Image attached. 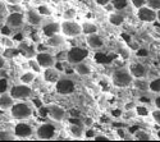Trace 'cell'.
<instances>
[{"label": "cell", "mask_w": 160, "mask_h": 142, "mask_svg": "<svg viewBox=\"0 0 160 142\" xmlns=\"http://www.w3.org/2000/svg\"><path fill=\"white\" fill-rule=\"evenodd\" d=\"M152 104H154V108H156V109H160V94H158V95L154 97Z\"/></svg>", "instance_id": "obj_43"}, {"label": "cell", "mask_w": 160, "mask_h": 142, "mask_svg": "<svg viewBox=\"0 0 160 142\" xmlns=\"http://www.w3.org/2000/svg\"><path fill=\"white\" fill-rule=\"evenodd\" d=\"M35 58L38 61L40 66H41L42 69L51 68V67H55L57 66V58H55V55L52 54V53H50V51H48V50L37 51Z\"/></svg>", "instance_id": "obj_11"}, {"label": "cell", "mask_w": 160, "mask_h": 142, "mask_svg": "<svg viewBox=\"0 0 160 142\" xmlns=\"http://www.w3.org/2000/svg\"><path fill=\"white\" fill-rule=\"evenodd\" d=\"M77 9L74 7H68L65 8L63 12H62V19L64 21H72V19H76L77 18Z\"/></svg>", "instance_id": "obj_27"}, {"label": "cell", "mask_w": 160, "mask_h": 142, "mask_svg": "<svg viewBox=\"0 0 160 142\" xmlns=\"http://www.w3.org/2000/svg\"><path fill=\"white\" fill-rule=\"evenodd\" d=\"M10 92V95L16 99V101L18 100H28L32 94H33V90L30 85H23V83H16L10 86V88L8 90Z\"/></svg>", "instance_id": "obj_7"}, {"label": "cell", "mask_w": 160, "mask_h": 142, "mask_svg": "<svg viewBox=\"0 0 160 142\" xmlns=\"http://www.w3.org/2000/svg\"><path fill=\"white\" fill-rule=\"evenodd\" d=\"M67 135L71 140H83L85 138V128L82 124L71 123L67 128Z\"/></svg>", "instance_id": "obj_17"}, {"label": "cell", "mask_w": 160, "mask_h": 142, "mask_svg": "<svg viewBox=\"0 0 160 142\" xmlns=\"http://www.w3.org/2000/svg\"><path fill=\"white\" fill-rule=\"evenodd\" d=\"M48 106V114L46 117L54 123H63L67 119V110L59 104H49Z\"/></svg>", "instance_id": "obj_9"}, {"label": "cell", "mask_w": 160, "mask_h": 142, "mask_svg": "<svg viewBox=\"0 0 160 142\" xmlns=\"http://www.w3.org/2000/svg\"><path fill=\"white\" fill-rule=\"evenodd\" d=\"M35 9H36L44 18H45V17H50V16L52 14L51 8H50L49 5H46V4H40V5H37Z\"/></svg>", "instance_id": "obj_31"}, {"label": "cell", "mask_w": 160, "mask_h": 142, "mask_svg": "<svg viewBox=\"0 0 160 142\" xmlns=\"http://www.w3.org/2000/svg\"><path fill=\"white\" fill-rule=\"evenodd\" d=\"M65 40L67 38L62 33H58L50 37H45V45L50 49H59L65 44Z\"/></svg>", "instance_id": "obj_21"}, {"label": "cell", "mask_w": 160, "mask_h": 142, "mask_svg": "<svg viewBox=\"0 0 160 142\" xmlns=\"http://www.w3.org/2000/svg\"><path fill=\"white\" fill-rule=\"evenodd\" d=\"M0 45H2L4 49L16 47V42L9 37V35H3L2 37H0Z\"/></svg>", "instance_id": "obj_30"}, {"label": "cell", "mask_w": 160, "mask_h": 142, "mask_svg": "<svg viewBox=\"0 0 160 142\" xmlns=\"http://www.w3.org/2000/svg\"><path fill=\"white\" fill-rule=\"evenodd\" d=\"M132 87L140 92H149V80L146 78H135Z\"/></svg>", "instance_id": "obj_26"}, {"label": "cell", "mask_w": 160, "mask_h": 142, "mask_svg": "<svg viewBox=\"0 0 160 142\" xmlns=\"http://www.w3.org/2000/svg\"><path fill=\"white\" fill-rule=\"evenodd\" d=\"M155 135H156V138H158V140H160V127H159V130L156 131V133H155Z\"/></svg>", "instance_id": "obj_45"}, {"label": "cell", "mask_w": 160, "mask_h": 142, "mask_svg": "<svg viewBox=\"0 0 160 142\" xmlns=\"http://www.w3.org/2000/svg\"><path fill=\"white\" fill-rule=\"evenodd\" d=\"M14 104H16V99L10 95L9 91L0 92V110L9 111Z\"/></svg>", "instance_id": "obj_19"}, {"label": "cell", "mask_w": 160, "mask_h": 142, "mask_svg": "<svg viewBox=\"0 0 160 142\" xmlns=\"http://www.w3.org/2000/svg\"><path fill=\"white\" fill-rule=\"evenodd\" d=\"M150 36H151V38H154L155 41H160V28L159 27H154L150 31Z\"/></svg>", "instance_id": "obj_38"}, {"label": "cell", "mask_w": 160, "mask_h": 142, "mask_svg": "<svg viewBox=\"0 0 160 142\" xmlns=\"http://www.w3.org/2000/svg\"><path fill=\"white\" fill-rule=\"evenodd\" d=\"M10 117L19 122V120H28L33 115V108L27 100H18L13 108L9 110Z\"/></svg>", "instance_id": "obj_1"}, {"label": "cell", "mask_w": 160, "mask_h": 142, "mask_svg": "<svg viewBox=\"0 0 160 142\" xmlns=\"http://www.w3.org/2000/svg\"><path fill=\"white\" fill-rule=\"evenodd\" d=\"M27 64H28V69H31V71H33L36 74H41L42 73V68H41V66L38 64V61L36 60V58L35 56H31V58H27Z\"/></svg>", "instance_id": "obj_28"}, {"label": "cell", "mask_w": 160, "mask_h": 142, "mask_svg": "<svg viewBox=\"0 0 160 142\" xmlns=\"http://www.w3.org/2000/svg\"><path fill=\"white\" fill-rule=\"evenodd\" d=\"M133 80H135V78L132 77V74L129 73V71H128L127 67L114 69L112 72V76H110L112 85L114 87H117V88H121V90L132 87Z\"/></svg>", "instance_id": "obj_2"}, {"label": "cell", "mask_w": 160, "mask_h": 142, "mask_svg": "<svg viewBox=\"0 0 160 142\" xmlns=\"http://www.w3.org/2000/svg\"><path fill=\"white\" fill-rule=\"evenodd\" d=\"M60 2H62V3H68L69 0H60Z\"/></svg>", "instance_id": "obj_46"}, {"label": "cell", "mask_w": 160, "mask_h": 142, "mask_svg": "<svg viewBox=\"0 0 160 142\" xmlns=\"http://www.w3.org/2000/svg\"><path fill=\"white\" fill-rule=\"evenodd\" d=\"M150 111L151 110H149L148 109V106H145V105H142V104H136V108H135V113H136V115H138V117H149L150 115Z\"/></svg>", "instance_id": "obj_32"}, {"label": "cell", "mask_w": 160, "mask_h": 142, "mask_svg": "<svg viewBox=\"0 0 160 142\" xmlns=\"http://www.w3.org/2000/svg\"><path fill=\"white\" fill-rule=\"evenodd\" d=\"M4 24L10 31H21L23 26L26 24L24 13L23 12H12L5 17Z\"/></svg>", "instance_id": "obj_6"}, {"label": "cell", "mask_w": 160, "mask_h": 142, "mask_svg": "<svg viewBox=\"0 0 160 142\" xmlns=\"http://www.w3.org/2000/svg\"><path fill=\"white\" fill-rule=\"evenodd\" d=\"M149 92L151 94H160V77H155L152 80H149Z\"/></svg>", "instance_id": "obj_29"}, {"label": "cell", "mask_w": 160, "mask_h": 142, "mask_svg": "<svg viewBox=\"0 0 160 142\" xmlns=\"http://www.w3.org/2000/svg\"><path fill=\"white\" fill-rule=\"evenodd\" d=\"M113 0H95V3H96V5H99V7H101V8H104V7H106L109 3H112Z\"/></svg>", "instance_id": "obj_42"}, {"label": "cell", "mask_w": 160, "mask_h": 142, "mask_svg": "<svg viewBox=\"0 0 160 142\" xmlns=\"http://www.w3.org/2000/svg\"><path fill=\"white\" fill-rule=\"evenodd\" d=\"M37 76L38 74H36L33 71H31V69H23L22 72H21V74L18 76V82L19 83H23V85H30V86H32V83L36 81V78H37Z\"/></svg>", "instance_id": "obj_23"}, {"label": "cell", "mask_w": 160, "mask_h": 142, "mask_svg": "<svg viewBox=\"0 0 160 142\" xmlns=\"http://www.w3.org/2000/svg\"><path fill=\"white\" fill-rule=\"evenodd\" d=\"M16 136L13 131L8 130H0V141H16Z\"/></svg>", "instance_id": "obj_33"}, {"label": "cell", "mask_w": 160, "mask_h": 142, "mask_svg": "<svg viewBox=\"0 0 160 142\" xmlns=\"http://www.w3.org/2000/svg\"><path fill=\"white\" fill-rule=\"evenodd\" d=\"M86 45L90 50H101L105 47V38L98 32L86 36Z\"/></svg>", "instance_id": "obj_15"}, {"label": "cell", "mask_w": 160, "mask_h": 142, "mask_svg": "<svg viewBox=\"0 0 160 142\" xmlns=\"http://www.w3.org/2000/svg\"><path fill=\"white\" fill-rule=\"evenodd\" d=\"M156 22H159V23H160V9H159V10H156Z\"/></svg>", "instance_id": "obj_44"}, {"label": "cell", "mask_w": 160, "mask_h": 142, "mask_svg": "<svg viewBox=\"0 0 160 142\" xmlns=\"http://www.w3.org/2000/svg\"><path fill=\"white\" fill-rule=\"evenodd\" d=\"M42 78L46 83H50V85H55L60 78H62V73L59 69H57L55 67H51V68H46L42 71L41 73Z\"/></svg>", "instance_id": "obj_16"}, {"label": "cell", "mask_w": 160, "mask_h": 142, "mask_svg": "<svg viewBox=\"0 0 160 142\" xmlns=\"http://www.w3.org/2000/svg\"><path fill=\"white\" fill-rule=\"evenodd\" d=\"M60 33L65 38H77L82 36V24L76 19L72 21H60Z\"/></svg>", "instance_id": "obj_3"}, {"label": "cell", "mask_w": 160, "mask_h": 142, "mask_svg": "<svg viewBox=\"0 0 160 142\" xmlns=\"http://www.w3.org/2000/svg\"><path fill=\"white\" fill-rule=\"evenodd\" d=\"M127 68H128V71L132 74L133 78H146L148 74H149L148 67H146L143 63L137 61V60L131 61L128 66H127Z\"/></svg>", "instance_id": "obj_13"}, {"label": "cell", "mask_w": 160, "mask_h": 142, "mask_svg": "<svg viewBox=\"0 0 160 142\" xmlns=\"http://www.w3.org/2000/svg\"><path fill=\"white\" fill-rule=\"evenodd\" d=\"M150 117H151V119L154 120V123H155L158 127H160V109L154 108V109L150 111Z\"/></svg>", "instance_id": "obj_34"}, {"label": "cell", "mask_w": 160, "mask_h": 142, "mask_svg": "<svg viewBox=\"0 0 160 142\" xmlns=\"http://www.w3.org/2000/svg\"><path fill=\"white\" fill-rule=\"evenodd\" d=\"M136 17L141 23L145 24H152L156 22V12L148 5H145L136 10Z\"/></svg>", "instance_id": "obj_12"}, {"label": "cell", "mask_w": 160, "mask_h": 142, "mask_svg": "<svg viewBox=\"0 0 160 142\" xmlns=\"http://www.w3.org/2000/svg\"><path fill=\"white\" fill-rule=\"evenodd\" d=\"M124 22H126V17L123 13L118 12V10L108 13V23L112 24L113 27H121V26L124 24Z\"/></svg>", "instance_id": "obj_22"}, {"label": "cell", "mask_w": 160, "mask_h": 142, "mask_svg": "<svg viewBox=\"0 0 160 142\" xmlns=\"http://www.w3.org/2000/svg\"><path fill=\"white\" fill-rule=\"evenodd\" d=\"M131 138L135 140V141H151L154 137L148 130H145V128H138V130H136L132 133Z\"/></svg>", "instance_id": "obj_24"}, {"label": "cell", "mask_w": 160, "mask_h": 142, "mask_svg": "<svg viewBox=\"0 0 160 142\" xmlns=\"http://www.w3.org/2000/svg\"><path fill=\"white\" fill-rule=\"evenodd\" d=\"M13 133L17 140H31L35 136V128L30 123H27V120H19L13 127Z\"/></svg>", "instance_id": "obj_5"}, {"label": "cell", "mask_w": 160, "mask_h": 142, "mask_svg": "<svg viewBox=\"0 0 160 142\" xmlns=\"http://www.w3.org/2000/svg\"><path fill=\"white\" fill-rule=\"evenodd\" d=\"M7 5H21L23 0H3Z\"/></svg>", "instance_id": "obj_41"}, {"label": "cell", "mask_w": 160, "mask_h": 142, "mask_svg": "<svg viewBox=\"0 0 160 142\" xmlns=\"http://www.w3.org/2000/svg\"><path fill=\"white\" fill-rule=\"evenodd\" d=\"M55 87V92L60 96H69L74 94L76 91V83L72 78L68 77H62V78L54 85Z\"/></svg>", "instance_id": "obj_8"}, {"label": "cell", "mask_w": 160, "mask_h": 142, "mask_svg": "<svg viewBox=\"0 0 160 142\" xmlns=\"http://www.w3.org/2000/svg\"><path fill=\"white\" fill-rule=\"evenodd\" d=\"M113 4H114V7H115V10H121V9H124L128 4H129V2L128 0H113Z\"/></svg>", "instance_id": "obj_36"}, {"label": "cell", "mask_w": 160, "mask_h": 142, "mask_svg": "<svg viewBox=\"0 0 160 142\" xmlns=\"http://www.w3.org/2000/svg\"><path fill=\"white\" fill-rule=\"evenodd\" d=\"M73 69H74V73L79 77H88V76L92 74V67L87 60H83V61H79V63L74 64Z\"/></svg>", "instance_id": "obj_20"}, {"label": "cell", "mask_w": 160, "mask_h": 142, "mask_svg": "<svg viewBox=\"0 0 160 142\" xmlns=\"http://www.w3.org/2000/svg\"><path fill=\"white\" fill-rule=\"evenodd\" d=\"M146 5L156 12V10L160 9V0H148V4H146Z\"/></svg>", "instance_id": "obj_37"}, {"label": "cell", "mask_w": 160, "mask_h": 142, "mask_svg": "<svg viewBox=\"0 0 160 142\" xmlns=\"http://www.w3.org/2000/svg\"><path fill=\"white\" fill-rule=\"evenodd\" d=\"M58 136V130L52 123H41L35 130V137L40 141H51Z\"/></svg>", "instance_id": "obj_4"}, {"label": "cell", "mask_w": 160, "mask_h": 142, "mask_svg": "<svg viewBox=\"0 0 160 142\" xmlns=\"http://www.w3.org/2000/svg\"><path fill=\"white\" fill-rule=\"evenodd\" d=\"M24 21L26 24L31 26V27H41L44 24V17L33 8V9H27L24 12Z\"/></svg>", "instance_id": "obj_14"}, {"label": "cell", "mask_w": 160, "mask_h": 142, "mask_svg": "<svg viewBox=\"0 0 160 142\" xmlns=\"http://www.w3.org/2000/svg\"><path fill=\"white\" fill-rule=\"evenodd\" d=\"M41 32L44 37H50L60 33V21H50L41 26Z\"/></svg>", "instance_id": "obj_18"}, {"label": "cell", "mask_w": 160, "mask_h": 142, "mask_svg": "<svg viewBox=\"0 0 160 142\" xmlns=\"http://www.w3.org/2000/svg\"><path fill=\"white\" fill-rule=\"evenodd\" d=\"M82 24V35L86 37L88 35H94L99 32V26L95 22L91 21H86V22H81Z\"/></svg>", "instance_id": "obj_25"}, {"label": "cell", "mask_w": 160, "mask_h": 142, "mask_svg": "<svg viewBox=\"0 0 160 142\" xmlns=\"http://www.w3.org/2000/svg\"><path fill=\"white\" fill-rule=\"evenodd\" d=\"M128 2L135 10H137V9H140V8H142V7H145L146 4H148V0H128Z\"/></svg>", "instance_id": "obj_35"}, {"label": "cell", "mask_w": 160, "mask_h": 142, "mask_svg": "<svg viewBox=\"0 0 160 142\" xmlns=\"http://www.w3.org/2000/svg\"><path fill=\"white\" fill-rule=\"evenodd\" d=\"M92 140L94 141H110L112 138L108 135H105V133H96Z\"/></svg>", "instance_id": "obj_39"}, {"label": "cell", "mask_w": 160, "mask_h": 142, "mask_svg": "<svg viewBox=\"0 0 160 142\" xmlns=\"http://www.w3.org/2000/svg\"><path fill=\"white\" fill-rule=\"evenodd\" d=\"M7 66H8V59L3 54H0V71H4Z\"/></svg>", "instance_id": "obj_40"}, {"label": "cell", "mask_w": 160, "mask_h": 142, "mask_svg": "<svg viewBox=\"0 0 160 142\" xmlns=\"http://www.w3.org/2000/svg\"><path fill=\"white\" fill-rule=\"evenodd\" d=\"M90 56V53L87 49H83V47H72L68 50V53H67L65 58H67V61H68L69 64H72V66H74V64L79 63V61H83V60H87Z\"/></svg>", "instance_id": "obj_10"}]
</instances>
